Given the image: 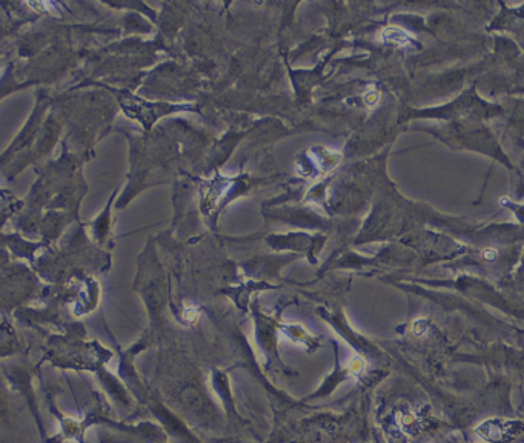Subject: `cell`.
I'll list each match as a JSON object with an SVG mask.
<instances>
[{
	"mask_svg": "<svg viewBox=\"0 0 524 443\" xmlns=\"http://www.w3.org/2000/svg\"><path fill=\"white\" fill-rule=\"evenodd\" d=\"M523 429H524V426L518 422L493 419V420H488L483 425H480L478 434H481L486 440L493 442V443H506L509 440L515 439Z\"/></svg>",
	"mask_w": 524,
	"mask_h": 443,
	"instance_id": "obj_1",
	"label": "cell"
},
{
	"mask_svg": "<svg viewBox=\"0 0 524 443\" xmlns=\"http://www.w3.org/2000/svg\"><path fill=\"white\" fill-rule=\"evenodd\" d=\"M407 39H409V34L400 28L391 27V28H386L385 31H383V40L388 43H403Z\"/></svg>",
	"mask_w": 524,
	"mask_h": 443,
	"instance_id": "obj_2",
	"label": "cell"
},
{
	"mask_svg": "<svg viewBox=\"0 0 524 443\" xmlns=\"http://www.w3.org/2000/svg\"><path fill=\"white\" fill-rule=\"evenodd\" d=\"M483 256L488 259V260H493V259L496 257V252H495L493 249H486V251L483 252Z\"/></svg>",
	"mask_w": 524,
	"mask_h": 443,
	"instance_id": "obj_3",
	"label": "cell"
},
{
	"mask_svg": "<svg viewBox=\"0 0 524 443\" xmlns=\"http://www.w3.org/2000/svg\"><path fill=\"white\" fill-rule=\"evenodd\" d=\"M366 100H367V103H375L377 100H378V94H377V93L367 94V96H366Z\"/></svg>",
	"mask_w": 524,
	"mask_h": 443,
	"instance_id": "obj_4",
	"label": "cell"
}]
</instances>
